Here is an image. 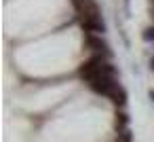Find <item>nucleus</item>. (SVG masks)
I'll return each mask as SVG.
<instances>
[{"instance_id":"obj_1","label":"nucleus","mask_w":154,"mask_h":142,"mask_svg":"<svg viewBox=\"0 0 154 142\" xmlns=\"http://www.w3.org/2000/svg\"><path fill=\"white\" fill-rule=\"evenodd\" d=\"M78 74H80V79H85L87 83H91L97 76H114V66H110L101 55H93L91 60H87V62L80 64Z\"/></svg>"},{"instance_id":"obj_2","label":"nucleus","mask_w":154,"mask_h":142,"mask_svg":"<svg viewBox=\"0 0 154 142\" xmlns=\"http://www.w3.org/2000/svg\"><path fill=\"white\" fill-rule=\"evenodd\" d=\"M72 7L76 9L78 19H85V17H97V15H101V13H99V7H97L95 0H72Z\"/></svg>"},{"instance_id":"obj_3","label":"nucleus","mask_w":154,"mask_h":142,"mask_svg":"<svg viewBox=\"0 0 154 142\" xmlns=\"http://www.w3.org/2000/svg\"><path fill=\"white\" fill-rule=\"evenodd\" d=\"M80 28L87 32V34H103L106 32V24L101 19V15L97 17H85V19H78Z\"/></svg>"},{"instance_id":"obj_4","label":"nucleus","mask_w":154,"mask_h":142,"mask_svg":"<svg viewBox=\"0 0 154 142\" xmlns=\"http://www.w3.org/2000/svg\"><path fill=\"white\" fill-rule=\"evenodd\" d=\"M91 89L95 91V93H101V95H108L118 83L114 81V76H97V79H93L91 83Z\"/></svg>"},{"instance_id":"obj_5","label":"nucleus","mask_w":154,"mask_h":142,"mask_svg":"<svg viewBox=\"0 0 154 142\" xmlns=\"http://www.w3.org/2000/svg\"><path fill=\"white\" fill-rule=\"evenodd\" d=\"M85 45H87V49H91V51H95V53H101V55H110V49H108V45L99 38V36H95V34H87V40H85Z\"/></svg>"},{"instance_id":"obj_6","label":"nucleus","mask_w":154,"mask_h":142,"mask_svg":"<svg viewBox=\"0 0 154 142\" xmlns=\"http://www.w3.org/2000/svg\"><path fill=\"white\" fill-rule=\"evenodd\" d=\"M108 98L116 104V106H122V104H127V91H125V87H120V85H116L110 93H108Z\"/></svg>"},{"instance_id":"obj_7","label":"nucleus","mask_w":154,"mask_h":142,"mask_svg":"<svg viewBox=\"0 0 154 142\" xmlns=\"http://www.w3.org/2000/svg\"><path fill=\"white\" fill-rule=\"evenodd\" d=\"M114 123H116V129L122 131V127L129 123V117H127L125 112H116V121H114Z\"/></svg>"},{"instance_id":"obj_8","label":"nucleus","mask_w":154,"mask_h":142,"mask_svg":"<svg viewBox=\"0 0 154 142\" xmlns=\"http://www.w3.org/2000/svg\"><path fill=\"white\" fill-rule=\"evenodd\" d=\"M141 38L146 40V43H150V40H154V26H148L143 32H141Z\"/></svg>"},{"instance_id":"obj_9","label":"nucleus","mask_w":154,"mask_h":142,"mask_svg":"<svg viewBox=\"0 0 154 142\" xmlns=\"http://www.w3.org/2000/svg\"><path fill=\"white\" fill-rule=\"evenodd\" d=\"M114 142H131V131H127V129H125V131H120V134H118V138H116Z\"/></svg>"},{"instance_id":"obj_10","label":"nucleus","mask_w":154,"mask_h":142,"mask_svg":"<svg viewBox=\"0 0 154 142\" xmlns=\"http://www.w3.org/2000/svg\"><path fill=\"white\" fill-rule=\"evenodd\" d=\"M150 17L154 19V0H150Z\"/></svg>"},{"instance_id":"obj_11","label":"nucleus","mask_w":154,"mask_h":142,"mask_svg":"<svg viewBox=\"0 0 154 142\" xmlns=\"http://www.w3.org/2000/svg\"><path fill=\"white\" fill-rule=\"evenodd\" d=\"M150 68H152V70H154V57H152V60H150Z\"/></svg>"},{"instance_id":"obj_12","label":"nucleus","mask_w":154,"mask_h":142,"mask_svg":"<svg viewBox=\"0 0 154 142\" xmlns=\"http://www.w3.org/2000/svg\"><path fill=\"white\" fill-rule=\"evenodd\" d=\"M150 100H152V102H154V91H150Z\"/></svg>"}]
</instances>
